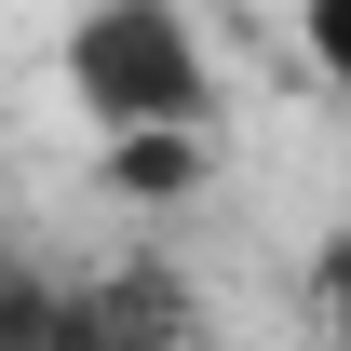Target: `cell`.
<instances>
[{"instance_id": "6da1fadb", "label": "cell", "mask_w": 351, "mask_h": 351, "mask_svg": "<svg viewBox=\"0 0 351 351\" xmlns=\"http://www.w3.org/2000/svg\"><path fill=\"white\" fill-rule=\"evenodd\" d=\"M68 95H82V108L122 135V149L189 135L203 108H217L203 41H189V14H176V0H95L82 27H68Z\"/></svg>"}, {"instance_id": "7a4b0ae2", "label": "cell", "mask_w": 351, "mask_h": 351, "mask_svg": "<svg viewBox=\"0 0 351 351\" xmlns=\"http://www.w3.org/2000/svg\"><path fill=\"white\" fill-rule=\"evenodd\" d=\"M54 338V284L41 270H0V351H41Z\"/></svg>"}]
</instances>
